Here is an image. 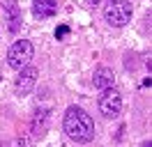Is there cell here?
<instances>
[{"mask_svg": "<svg viewBox=\"0 0 152 147\" xmlns=\"http://www.w3.org/2000/svg\"><path fill=\"white\" fill-rule=\"evenodd\" d=\"M62 129L65 133L74 143H90L95 138V122L83 108L78 106H69L65 110V119H62Z\"/></svg>", "mask_w": 152, "mask_h": 147, "instance_id": "obj_1", "label": "cell"}, {"mask_svg": "<svg viewBox=\"0 0 152 147\" xmlns=\"http://www.w3.org/2000/svg\"><path fill=\"white\" fill-rule=\"evenodd\" d=\"M104 18L108 25L122 28L132 21V2L129 0H106Z\"/></svg>", "mask_w": 152, "mask_h": 147, "instance_id": "obj_2", "label": "cell"}, {"mask_svg": "<svg viewBox=\"0 0 152 147\" xmlns=\"http://www.w3.org/2000/svg\"><path fill=\"white\" fill-rule=\"evenodd\" d=\"M32 55H35V46L30 44L28 39H16L10 46V51H7V64H10L12 69L19 71V69H23L30 62Z\"/></svg>", "mask_w": 152, "mask_h": 147, "instance_id": "obj_3", "label": "cell"}, {"mask_svg": "<svg viewBox=\"0 0 152 147\" xmlns=\"http://www.w3.org/2000/svg\"><path fill=\"white\" fill-rule=\"evenodd\" d=\"M99 110H102V115L106 119H113L120 115V110H122V97H120V92L115 87L104 90V94L99 97Z\"/></svg>", "mask_w": 152, "mask_h": 147, "instance_id": "obj_4", "label": "cell"}, {"mask_svg": "<svg viewBox=\"0 0 152 147\" xmlns=\"http://www.w3.org/2000/svg\"><path fill=\"white\" fill-rule=\"evenodd\" d=\"M35 83H37V69L26 64L23 69H19V76H16V81H14V90H16L19 97H26V94L32 92Z\"/></svg>", "mask_w": 152, "mask_h": 147, "instance_id": "obj_5", "label": "cell"}, {"mask_svg": "<svg viewBox=\"0 0 152 147\" xmlns=\"http://www.w3.org/2000/svg\"><path fill=\"white\" fill-rule=\"evenodd\" d=\"M92 85H95L99 92L113 87V85H115L113 69H108V67H99V69H95V74H92Z\"/></svg>", "mask_w": 152, "mask_h": 147, "instance_id": "obj_6", "label": "cell"}, {"mask_svg": "<svg viewBox=\"0 0 152 147\" xmlns=\"http://www.w3.org/2000/svg\"><path fill=\"white\" fill-rule=\"evenodd\" d=\"M58 12L56 0H32V14L35 18H51Z\"/></svg>", "mask_w": 152, "mask_h": 147, "instance_id": "obj_7", "label": "cell"}, {"mask_svg": "<svg viewBox=\"0 0 152 147\" xmlns=\"http://www.w3.org/2000/svg\"><path fill=\"white\" fill-rule=\"evenodd\" d=\"M46 124H48V110H37L35 113V117H32V124H30V129H32V136L35 138H42L44 133H46Z\"/></svg>", "mask_w": 152, "mask_h": 147, "instance_id": "obj_8", "label": "cell"}, {"mask_svg": "<svg viewBox=\"0 0 152 147\" xmlns=\"http://www.w3.org/2000/svg\"><path fill=\"white\" fill-rule=\"evenodd\" d=\"M5 12H19V0H0Z\"/></svg>", "mask_w": 152, "mask_h": 147, "instance_id": "obj_9", "label": "cell"}, {"mask_svg": "<svg viewBox=\"0 0 152 147\" xmlns=\"http://www.w3.org/2000/svg\"><path fill=\"white\" fill-rule=\"evenodd\" d=\"M65 35H69V25H60L56 30V37H58V39H62Z\"/></svg>", "mask_w": 152, "mask_h": 147, "instance_id": "obj_10", "label": "cell"}, {"mask_svg": "<svg viewBox=\"0 0 152 147\" xmlns=\"http://www.w3.org/2000/svg\"><path fill=\"white\" fill-rule=\"evenodd\" d=\"M99 2H102V0H86V5H88V7H97Z\"/></svg>", "mask_w": 152, "mask_h": 147, "instance_id": "obj_11", "label": "cell"}, {"mask_svg": "<svg viewBox=\"0 0 152 147\" xmlns=\"http://www.w3.org/2000/svg\"><path fill=\"white\" fill-rule=\"evenodd\" d=\"M143 147H152V145H150V143H143Z\"/></svg>", "mask_w": 152, "mask_h": 147, "instance_id": "obj_12", "label": "cell"}]
</instances>
